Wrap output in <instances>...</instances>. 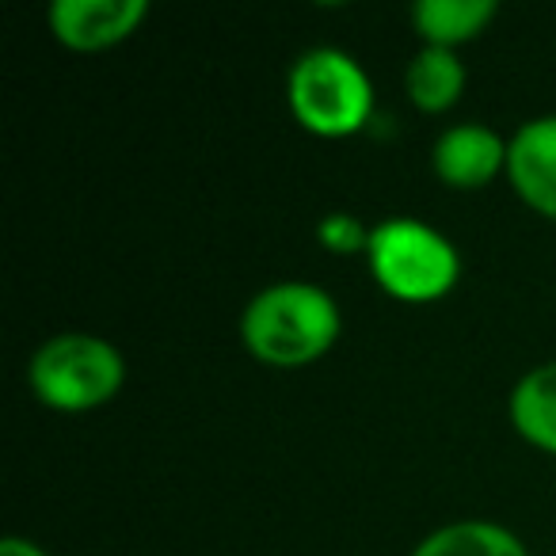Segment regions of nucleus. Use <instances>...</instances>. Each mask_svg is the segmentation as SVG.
I'll return each instance as SVG.
<instances>
[{
	"instance_id": "obj_13",
	"label": "nucleus",
	"mask_w": 556,
	"mask_h": 556,
	"mask_svg": "<svg viewBox=\"0 0 556 556\" xmlns=\"http://www.w3.org/2000/svg\"><path fill=\"white\" fill-rule=\"evenodd\" d=\"M0 556H47V553L27 538H4L0 541Z\"/></svg>"
},
{
	"instance_id": "obj_7",
	"label": "nucleus",
	"mask_w": 556,
	"mask_h": 556,
	"mask_svg": "<svg viewBox=\"0 0 556 556\" xmlns=\"http://www.w3.org/2000/svg\"><path fill=\"white\" fill-rule=\"evenodd\" d=\"M431 168L454 191H480L507 176V141L480 123H457L434 138Z\"/></svg>"
},
{
	"instance_id": "obj_4",
	"label": "nucleus",
	"mask_w": 556,
	"mask_h": 556,
	"mask_svg": "<svg viewBox=\"0 0 556 556\" xmlns=\"http://www.w3.org/2000/svg\"><path fill=\"white\" fill-rule=\"evenodd\" d=\"M290 115L317 138H351L374 115V80L348 50H305L287 77Z\"/></svg>"
},
{
	"instance_id": "obj_11",
	"label": "nucleus",
	"mask_w": 556,
	"mask_h": 556,
	"mask_svg": "<svg viewBox=\"0 0 556 556\" xmlns=\"http://www.w3.org/2000/svg\"><path fill=\"white\" fill-rule=\"evenodd\" d=\"M412 556H530L526 545L500 522L484 518H462V522L439 526L427 533Z\"/></svg>"
},
{
	"instance_id": "obj_2",
	"label": "nucleus",
	"mask_w": 556,
	"mask_h": 556,
	"mask_svg": "<svg viewBox=\"0 0 556 556\" xmlns=\"http://www.w3.org/2000/svg\"><path fill=\"white\" fill-rule=\"evenodd\" d=\"M27 386L39 404L65 416L103 408L126 386V358L111 340L92 332H62L39 343L27 363Z\"/></svg>"
},
{
	"instance_id": "obj_5",
	"label": "nucleus",
	"mask_w": 556,
	"mask_h": 556,
	"mask_svg": "<svg viewBox=\"0 0 556 556\" xmlns=\"http://www.w3.org/2000/svg\"><path fill=\"white\" fill-rule=\"evenodd\" d=\"M149 16L146 0H54L47 24L54 42L77 54H100L126 42Z\"/></svg>"
},
{
	"instance_id": "obj_8",
	"label": "nucleus",
	"mask_w": 556,
	"mask_h": 556,
	"mask_svg": "<svg viewBox=\"0 0 556 556\" xmlns=\"http://www.w3.org/2000/svg\"><path fill=\"white\" fill-rule=\"evenodd\" d=\"M510 427L533 450L556 457V358L526 370L507 396Z\"/></svg>"
},
{
	"instance_id": "obj_3",
	"label": "nucleus",
	"mask_w": 556,
	"mask_h": 556,
	"mask_svg": "<svg viewBox=\"0 0 556 556\" xmlns=\"http://www.w3.org/2000/svg\"><path fill=\"white\" fill-rule=\"evenodd\" d=\"M370 275L389 298L427 305L446 298L462 278V255L434 225L416 217H389L370 229Z\"/></svg>"
},
{
	"instance_id": "obj_6",
	"label": "nucleus",
	"mask_w": 556,
	"mask_h": 556,
	"mask_svg": "<svg viewBox=\"0 0 556 556\" xmlns=\"http://www.w3.org/2000/svg\"><path fill=\"white\" fill-rule=\"evenodd\" d=\"M507 184L533 214L556 222V115H538L507 138Z\"/></svg>"
},
{
	"instance_id": "obj_10",
	"label": "nucleus",
	"mask_w": 556,
	"mask_h": 556,
	"mask_svg": "<svg viewBox=\"0 0 556 556\" xmlns=\"http://www.w3.org/2000/svg\"><path fill=\"white\" fill-rule=\"evenodd\" d=\"M465 65L454 50L419 47L404 70V92L424 115H442L450 111L465 92Z\"/></svg>"
},
{
	"instance_id": "obj_9",
	"label": "nucleus",
	"mask_w": 556,
	"mask_h": 556,
	"mask_svg": "<svg viewBox=\"0 0 556 556\" xmlns=\"http://www.w3.org/2000/svg\"><path fill=\"white\" fill-rule=\"evenodd\" d=\"M500 4L495 0H416L412 4V27L424 47L454 50L480 39L492 27Z\"/></svg>"
},
{
	"instance_id": "obj_1",
	"label": "nucleus",
	"mask_w": 556,
	"mask_h": 556,
	"mask_svg": "<svg viewBox=\"0 0 556 556\" xmlns=\"http://www.w3.org/2000/svg\"><path fill=\"white\" fill-rule=\"evenodd\" d=\"M343 332V313L325 287L275 282L240 313V343L275 370H302L325 358Z\"/></svg>"
},
{
	"instance_id": "obj_12",
	"label": "nucleus",
	"mask_w": 556,
	"mask_h": 556,
	"mask_svg": "<svg viewBox=\"0 0 556 556\" xmlns=\"http://www.w3.org/2000/svg\"><path fill=\"white\" fill-rule=\"evenodd\" d=\"M317 240L325 252L332 255H366L370 248V229H366L363 217L348 214V210H332L317 222Z\"/></svg>"
}]
</instances>
